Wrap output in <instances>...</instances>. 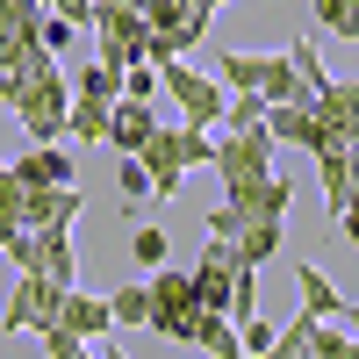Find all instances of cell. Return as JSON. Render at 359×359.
<instances>
[{"mask_svg": "<svg viewBox=\"0 0 359 359\" xmlns=\"http://www.w3.org/2000/svg\"><path fill=\"white\" fill-rule=\"evenodd\" d=\"M8 108H15V123H22V137H29V144H57V137H65L72 79L57 72V57H50V50H36V65H29V72L15 79Z\"/></svg>", "mask_w": 359, "mask_h": 359, "instance_id": "cell-1", "label": "cell"}, {"mask_svg": "<svg viewBox=\"0 0 359 359\" xmlns=\"http://www.w3.org/2000/svg\"><path fill=\"white\" fill-rule=\"evenodd\" d=\"M194 316H201V302H194L187 273H172V266H151V273H144V331H158V338H172V345H187Z\"/></svg>", "mask_w": 359, "mask_h": 359, "instance_id": "cell-2", "label": "cell"}, {"mask_svg": "<svg viewBox=\"0 0 359 359\" xmlns=\"http://www.w3.org/2000/svg\"><path fill=\"white\" fill-rule=\"evenodd\" d=\"M208 137H216L208 165H216L223 194H237V187H252V180L273 172V137H266V123H259V130H208Z\"/></svg>", "mask_w": 359, "mask_h": 359, "instance_id": "cell-3", "label": "cell"}, {"mask_svg": "<svg viewBox=\"0 0 359 359\" xmlns=\"http://www.w3.org/2000/svg\"><path fill=\"white\" fill-rule=\"evenodd\" d=\"M158 94L180 101V115H187L194 130H216V115H223V86L208 72H194L187 57H158Z\"/></svg>", "mask_w": 359, "mask_h": 359, "instance_id": "cell-4", "label": "cell"}, {"mask_svg": "<svg viewBox=\"0 0 359 359\" xmlns=\"http://www.w3.org/2000/svg\"><path fill=\"white\" fill-rule=\"evenodd\" d=\"M79 29H94V36H101L94 57H101V65H115V72L137 65V57H144V36H151V29H144V15H137V8H115V0H94Z\"/></svg>", "mask_w": 359, "mask_h": 359, "instance_id": "cell-5", "label": "cell"}, {"mask_svg": "<svg viewBox=\"0 0 359 359\" xmlns=\"http://www.w3.org/2000/svg\"><path fill=\"white\" fill-rule=\"evenodd\" d=\"M309 123H316V144H359V94L345 79H323L309 86Z\"/></svg>", "mask_w": 359, "mask_h": 359, "instance_id": "cell-6", "label": "cell"}, {"mask_svg": "<svg viewBox=\"0 0 359 359\" xmlns=\"http://www.w3.org/2000/svg\"><path fill=\"white\" fill-rule=\"evenodd\" d=\"M316 180H323V201H331V223L352 237V180H359V144H316Z\"/></svg>", "mask_w": 359, "mask_h": 359, "instance_id": "cell-7", "label": "cell"}, {"mask_svg": "<svg viewBox=\"0 0 359 359\" xmlns=\"http://www.w3.org/2000/svg\"><path fill=\"white\" fill-rule=\"evenodd\" d=\"M237 259L230 252V237H201V259L187 266V287H194V302L201 309H230V280H237Z\"/></svg>", "mask_w": 359, "mask_h": 359, "instance_id": "cell-8", "label": "cell"}, {"mask_svg": "<svg viewBox=\"0 0 359 359\" xmlns=\"http://www.w3.org/2000/svg\"><path fill=\"white\" fill-rule=\"evenodd\" d=\"M86 208L79 180H57V187H22V230H72V216Z\"/></svg>", "mask_w": 359, "mask_h": 359, "instance_id": "cell-9", "label": "cell"}, {"mask_svg": "<svg viewBox=\"0 0 359 359\" xmlns=\"http://www.w3.org/2000/svg\"><path fill=\"white\" fill-rule=\"evenodd\" d=\"M137 165H144V187H151V201H172V187L187 180V151H180V130H151L130 151Z\"/></svg>", "mask_w": 359, "mask_h": 359, "instance_id": "cell-10", "label": "cell"}, {"mask_svg": "<svg viewBox=\"0 0 359 359\" xmlns=\"http://www.w3.org/2000/svg\"><path fill=\"white\" fill-rule=\"evenodd\" d=\"M57 287L50 273H22L15 280V294H8V316H0V331H43V323L57 316Z\"/></svg>", "mask_w": 359, "mask_h": 359, "instance_id": "cell-11", "label": "cell"}, {"mask_svg": "<svg viewBox=\"0 0 359 359\" xmlns=\"http://www.w3.org/2000/svg\"><path fill=\"white\" fill-rule=\"evenodd\" d=\"M57 331H72L79 345H101L108 331H115V323H108V302H101V294H86V287H65V294H57Z\"/></svg>", "mask_w": 359, "mask_h": 359, "instance_id": "cell-12", "label": "cell"}, {"mask_svg": "<svg viewBox=\"0 0 359 359\" xmlns=\"http://www.w3.org/2000/svg\"><path fill=\"white\" fill-rule=\"evenodd\" d=\"M151 130H158L151 101H108V137H101V144H115V151L130 158V151H137V144L151 137Z\"/></svg>", "mask_w": 359, "mask_h": 359, "instance_id": "cell-13", "label": "cell"}, {"mask_svg": "<svg viewBox=\"0 0 359 359\" xmlns=\"http://www.w3.org/2000/svg\"><path fill=\"white\" fill-rule=\"evenodd\" d=\"M8 172L22 180V187H57V180H79V165L57 151V144H29V151H22Z\"/></svg>", "mask_w": 359, "mask_h": 359, "instance_id": "cell-14", "label": "cell"}, {"mask_svg": "<svg viewBox=\"0 0 359 359\" xmlns=\"http://www.w3.org/2000/svg\"><path fill=\"white\" fill-rule=\"evenodd\" d=\"M280 237H287V216H245L237 237H230V252L245 259V266H266V259L280 252Z\"/></svg>", "mask_w": 359, "mask_h": 359, "instance_id": "cell-15", "label": "cell"}, {"mask_svg": "<svg viewBox=\"0 0 359 359\" xmlns=\"http://www.w3.org/2000/svg\"><path fill=\"white\" fill-rule=\"evenodd\" d=\"M294 287H302V309H309V316H323V323H345V316H352V302L338 294V280L323 273L316 259L302 266V273H294Z\"/></svg>", "mask_w": 359, "mask_h": 359, "instance_id": "cell-16", "label": "cell"}, {"mask_svg": "<svg viewBox=\"0 0 359 359\" xmlns=\"http://www.w3.org/2000/svg\"><path fill=\"white\" fill-rule=\"evenodd\" d=\"M237 216H287V201H294V187L280 172H266V180H252V187H237V194H223Z\"/></svg>", "mask_w": 359, "mask_h": 359, "instance_id": "cell-17", "label": "cell"}, {"mask_svg": "<svg viewBox=\"0 0 359 359\" xmlns=\"http://www.w3.org/2000/svg\"><path fill=\"white\" fill-rule=\"evenodd\" d=\"M259 101H266V108H280V101H309V86H302V72H294L287 57H259Z\"/></svg>", "mask_w": 359, "mask_h": 359, "instance_id": "cell-18", "label": "cell"}, {"mask_svg": "<svg viewBox=\"0 0 359 359\" xmlns=\"http://www.w3.org/2000/svg\"><path fill=\"white\" fill-rule=\"evenodd\" d=\"M266 137H273V144H302V151H316V123H309V108H302V101L266 108Z\"/></svg>", "mask_w": 359, "mask_h": 359, "instance_id": "cell-19", "label": "cell"}, {"mask_svg": "<svg viewBox=\"0 0 359 359\" xmlns=\"http://www.w3.org/2000/svg\"><path fill=\"white\" fill-rule=\"evenodd\" d=\"M187 345L216 352V359H245V352H237V331H230V316H223V309H201V316H194V331H187Z\"/></svg>", "mask_w": 359, "mask_h": 359, "instance_id": "cell-20", "label": "cell"}, {"mask_svg": "<svg viewBox=\"0 0 359 359\" xmlns=\"http://www.w3.org/2000/svg\"><path fill=\"white\" fill-rule=\"evenodd\" d=\"M43 0H0V43H36Z\"/></svg>", "mask_w": 359, "mask_h": 359, "instance_id": "cell-21", "label": "cell"}, {"mask_svg": "<svg viewBox=\"0 0 359 359\" xmlns=\"http://www.w3.org/2000/svg\"><path fill=\"white\" fill-rule=\"evenodd\" d=\"M65 137L101 144V137H108V101H79V94H72V108H65Z\"/></svg>", "mask_w": 359, "mask_h": 359, "instance_id": "cell-22", "label": "cell"}, {"mask_svg": "<svg viewBox=\"0 0 359 359\" xmlns=\"http://www.w3.org/2000/svg\"><path fill=\"white\" fill-rule=\"evenodd\" d=\"M216 86H223V94H259V57H252V50H223Z\"/></svg>", "mask_w": 359, "mask_h": 359, "instance_id": "cell-23", "label": "cell"}, {"mask_svg": "<svg viewBox=\"0 0 359 359\" xmlns=\"http://www.w3.org/2000/svg\"><path fill=\"white\" fill-rule=\"evenodd\" d=\"M101 302H108V323H115V331H144V280L101 294Z\"/></svg>", "mask_w": 359, "mask_h": 359, "instance_id": "cell-24", "label": "cell"}, {"mask_svg": "<svg viewBox=\"0 0 359 359\" xmlns=\"http://www.w3.org/2000/svg\"><path fill=\"white\" fill-rule=\"evenodd\" d=\"M72 94H79V101H115V94H123V72L94 57V65H86V72L72 79Z\"/></svg>", "mask_w": 359, "mask_h": 359, "instance_id": "cell-25", "label": "cell"}, {"mask_svg": "<svg viewBox=\"0 0 359 359\" xmlns=\"http://www.w3.org/2000/svg\"><path fill=\"white\" fill-rule=\"evenodd\" d=\"M130 259H137V273H151V266H165V259H172L165 230H158V223H137V237H130Z\"/></svg>", "mask_w": 359, "mask_h": 359, "instance_id": "cell-26", "label": "cell"}, {"mask_svg": "<svg viewBox=\"0 0 359 359\" xmlns=\"http://www.w3.org/2000/svg\"><path fill=\"white\" fill-rule=\"evenodd\" d=\"M280 57H287L294 72H302V86H323V79H331V72H323V50H316V29H309V36H294Z\"/></svg>", "mask_w": 359, "mask_h": 359, "instance_id": "cell-27", "label": "cell"}, {"mask_svg": "<svg viewBox=\"0 0 359 359\" xmlns=\"http://www.w3.org/2000/svg\"><path fill=\"white\" fill-rule=\"evenodd\" d=\"M259 123H266V101H259V94H223L216 130H259Z\"/></svg>", "mask_w": 359, "mask_h": 359, "instance_id": "cell-28", "label": "cell"}, {"mask_svg": "<svg viewBox=\"0 0 359 359\" xmlns=\"http://www.w3.org/2000/svg\"><path fill=\"white\" fill-rule=\"evenodd\" d=\"M36 50H43V43H0V101L15 94V79H22L29 65H36Z\"/></svg>", "mask_w": 359, "mask_h": 359, "instance_id": "cell-29", "label": "cell"}, {"mask_svg": "<svg viewBox=\"0 0 359 359\" xmlns=\"http://www.w3.org/2000/svg\"><path fill=\"white\" fill-rule=\"evenodd\" d=\"M115 101H158V65H151V57L123 65V94H115Z\"/></svg>", "mask_w": 359, "mask_h": 359, "instance_id": "cell-30", "label": "cell"}, {"mask_svg": "<svg viewBox=\"0 0 359 359\" xmlns=\"http://www.w3.org/2000/svg\"><path fill=\"white\" fill-rule=\"evenodd\" d=\"M316 29H331V36H359V0H316Z\"/></svg>", "mask_w": 359, "mask_h": 359, "instance_id": "cell-31", "label": "cell"}, {"mask_svg": "<svg viewBox=\"0 0 359 359\" xmlns=\"http://www.w3.org/2000/svg\"><path fill=\"white\" fill-rule=\"evenodd\" d=\"M115 187H123V201H130V208H137V201H151V187H144V165H137V158L115 165Z\"/></svg>", "mask_w": 359, "mask_h": 359, "instance_id": "cell-32", "label": "cell"}, {"mask_svg": "<svg viewBox=\"0 0 359 359\" xmlns=\"http://www.w3.org/2000/svg\"><path fill=\"white\" fill-rule=\"evenodd\" d=\"M36 338H43V352H50V359H79V352H86V345H79L72 331H57V323H43Z\"/></svg>", "mask_w": 359, "mask_h": 359, "instance_id": "cell-33", "label": "cell"}, {"mask_svg": "<svg viewBox=\"0 0 359 359\" xmlns=\"http://www.w3.org/2000/svg\"><path fill=\"white\" fill-rule=\"evenodd\" d=\"M237 223H245V216H237L230 201H223V208H208V237H237Z\"/></svg>", "mask_w": 359, "mask_h": 359, "instance_id": "cell-34", "label": "cell"}, {"mask_svg": "<svg viewBox=\"0 0 359 359\" xmlns=\"http://www.w3.org/2000/svg\"><path fill=\"white\" fill-rule=\"evenodd\" d=\"M43 8H50V15H65V22L79 29V22H86V8H94V0H43Z\"/></svg>", "mask_w": 359, "mask_h": 359, "instance_id": "cell-35", "label": "cell"}, {"mask_svg": "<svg viewBox=\"0 0 359 359\" xmlns=\"http://www.w3.org/2000/svg\"><path fill=\"white\" fill-rule=\"evenodd\" d=\"M187 8H201V15H216V8H223V0H187Z\"/></svg>", "mask_w": 359, "mask_h": 359, "instance_id": "cell-36", "label": "cell"}]
</instances>
